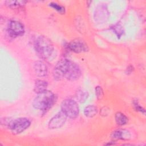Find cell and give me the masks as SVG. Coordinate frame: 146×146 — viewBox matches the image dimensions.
<instances>
[{
	"label": "cell",
	"instance_id": "cell-21",
	"mask_svg": "<svg viewBox=\"0 0 146 146\" xmlns=\"http://www.w3.org/2000/svg\"><path fill=\"white\" fill-rule=\"evenodd\" d=\"M133 104L134 107H135V108L136 111H139L141 113H143V114H145V110L139 104V103L137 100H133Z\"/></svg>",
	"mask_w": 146,
	"mask_h": 146
},
{
	"label": "cell",
	"instance_id": "cell-5",
	"mask_svg": "<svg viewBox=\"0 0 146 146\" xmlns=\"http://www.w3.org/2000/svg\"><path fill=\"white\" fill-rule=\"evenodd\" d=\"M70 60L67 59H62L59 60L52 71V76L55 80L59 81L65 78Z\"/></svg>",
	"mask_w": 146,
	"mask_h": 146
},
{
	"label": "cell",
	"instance_id": "cell-15",
	"mask_svg": "<svg viewBox=\"0 0 146 146\" xmlns=\"http://www.w3.org/2000/svg\"><path fill=\"white\" fill-rule=\"evenodd\" d=\"M115 118L116 123L119 125H125L128 122L127 117L121 112H116L115 115Z\"/></svg>",
	"mask_w": 146,
	"mask_h": 146
},
{
	"label": "cell",
	"instance_id": "cell-16",
	"mask_svg": "<svg viewBox=\"0 0 146 146\" xmlns=\"http://www.w3.org/2000/svg\"><path fill=\"white\" fill-rule=\"evenodd\" d=\"M88 92L82 89L78 90L76 92V97L78 100V101L80 103L84 102L86 100V99L88 98Z\"/></svg>",
	"mask_w": 146,
	"mask_h": 146
},
{
	"label": "cell",
	"instance_id": "cell-2",
	"mask_svg": "<svg viewBox=\"0 0 146 146\" xmlns=\"http://www.w3.org/2000/svg\"><path fill=\"white\" fill-rule=\"evenodd\" d=\"M56 99V96L52 92L46 90L38 94L33 100V106L35 109L46 112L53 106Z\"/></svg>",
	"mask_w": 146,
	"mask_h": 146
},
{
	"label": "cell",
	"instance_id": "cell-8",
	"mask_svg": "<svg viewBox=\"0 0 146 146\" xmlns=\"http://www.w3.org/2000/svg\"><path fill=\"white\" fill-rule=\"evenodd\" d=\"M68 48L75 53L86 52L88 50L87 44L83 40L79 38L71 40L68 44Z\"/></svg>",
	"mask_w": 146,
	"mask_h": 146
},
{
	"label": "cell",
	"instance_id": "cell-3",
	"mask_svg": "<svg viewBox=\"0 0 146 146\" xmlns=\"http://www.w3.org/2000/svg\"><path fill=\"white\" fill-rule=\"evenodd\" d=\"M60 107L61 111L71 119H75L79 115V106L77 102L72 99H64L61 103Z\"/></svg>",
	"mask_w": 146,
	"mask_h": 146
},
{
	"label": "cell",
	"instance_id": "cell-1",
	"mask_svg": "<svg viewBox=\"0 0 146 146\" xmlns=\"http://www.w3.org/2000/svg\"><path fill=\"white\" fill-rule=\"evenodd\" d=\"M34 47L37 55L43 59H50L54 52V47L51 40L43 35L35 39Z\"/></svg>",
	"mask_w": 146,
	"mask_h": 146
},
{
	"label": "cell",
	"instance_id": "cell-14",
	"mask_svg": "<svg viewBox=\"0 0 146 146\" xmlns=\"http://www.w3.org/2000/svg\"><path fill=\"white\" fill-rule=\"evenodd\" d=\"M98 113V108L94 105H88L84 109V114L87 117H93Z\"/></svg>",
	"mask_w": 146,
	"mask_h": 146
},
{
	"label": "cell",
	"instance_id": "cell-10",
	"mask_svg": "<svg viewBox=\"0 0 146 146\" xmlns=\"http://www.w3.org/2000/svg\"><path fill=\"white\" fill-rule=\"evenodd\" d=\"M34 70L35 74L39 77H46L48 75V67L43 60H36L34 62Z\"/></svg>",
	"mask_w": 146,
	"mask_h": 146
},
{
	"label": "cell",
	"instance_id": "cell-18",
	"mask_svg": "<svg viewBox=\"0 0 146 146\" xmlns=\"http://www.w3.org/2000/svg\"><path fill=\"white\" fill-rule=\"evenodd\" d=\"M26 1H6V3L10 7H17L25 5Z\"/></svg>",
	"mask_w": 146,
	"mask_h": 146
},
{
	"label": "cell",
	"instance_id": "cell-20",
	"mask_svg": "<svg viewBox=\"0 0 146 146\" xmlns=\"http://www.w3.org/2000/svg\"><path fill=\"white\" fill-rule=\"evenodd\" d=\"M95 95L96 96V98L98 99H101L103 96H104V93L103 89L100 86H96L95 87Z\"/></svg>",
	"mask_w": 146,
	"mask_h": 146
},
{
	"label": "cell",
	"instance_id": "cell-11",
	"mask_svg": "<svg viewBox=\"0 0 146 146\" xmlns=\"http://www.w3.org/2000/svg\"><path fill=\"white\" fill-rule=\"evenodd\" d=\"M109 13L107 7L104 5L98 6L94 14V18L96 21L102 23L106 21L108 17Z\"/></svg>",
	"mask_w": 146,
	"mask_h": 146
},
{
	"label": "cell",
	"instance_id": "cell-13",
	"mask_svg": "<svg viewBox=\"0 0 146 146\" xmlns=\"http://www.w3.org/2000/svg\"><path fill=\"white\" fill-rule=\"evenodd\" d=\"M47 86L48 83L46 81L41 79H37L35 82L34 91L38 94L46 91Z\"/></svg>",
	"mask_w": 146,
	"mask_h": 146
},
{
	"label": "cell",
	"instance_id": "cell-9",
	"mask_svg": "<svg viewBox=\"0 0 146 146\" xmlns=\"http://www.w3.org/2000/svg\"><path fill=\"white\" fill-rule=\"evenodd\" d=\"M82 72L79 66L75 63L70 60L69 66L65 78L71 81L78 80L81 76Z\"/></svg>",
	"mask_w": 146,
	"mask_h": 146
},
{
	"label": "cell",
	"instance_id": "cell-19",
	"mask_svg": "<svg viewBox=\"0 0 146 146\" xmlns=\"http://www.w3.org/2000/svg\"><path fill=\"white\" fill-rule=\"evenodd\" d=\"M113 31H115V34L117 35V36L119 37H120L123 34V28L121 26H120L119 25H117L113 26Z\"/></svg>",
	"mask_w": 146,
	"mask_h": 146
},
{
	"label": "cell",
	"instance_id": "cell-7",
	"mask_svg": "<svg viewBox=\"0 0 146 146\" xmlns=\"http://www.w3.org/2000/svg\"><path fill=\"white\" fill-rule=\"evenodd\" d=\"M8 32L12 37L22 36L25 33L24 26L19 21L15 20L10 21L8 24Z\"/></svg>",
	"mask_w": 146,
	"mask_h": 146
},
{
	"label": "cell",
	"instance_id": "cell-17",
	"mask_svg": "<svg viewBox=\"0 0 146 146\" xmlns=\"http://www.w3.org/2000/svg\"><path fill=\"white\" fill-rule=\"evenodd\" d=\"M49 5L50 7H51L52 8H53L54 10H55L56 11H57L58 13L60 14H63L65 12L64 7L63 6L56 2H51L49 3Z\"/></svg>",
	"mask_w": 146,
	"mask_h": 146
},
{
	"label": "cell",
	"instance_id": "cell-4",
	"mask_svg": "<svg viewBox=\"0 0 146 146\" xmlns=\"http://www.w3.org/2000/svg\"><path fill=\"white\" fill-rule=\"evenodd\" d=\"M31 125V121L27 117H21L16 118L9 123V127L11 132L14 134H19L26 129H27Z\"/></svg>",
	"mask_w": 146,
	"mask_h": 146
},
{
	"label": "cell",
	"instance_id": "cell-6",
	"mask_svg": "<svg viewBox=\"0 0 146 146\" xmlns=\"http://www.w3.org/2000/svg\"><path fill=\"white\" fill-rule=\"evenodd\" d=\"M67 116L62 111L58 112L48 121V127L50 129H58L62 127L66 123Z\"/></svg>",
	"mask_w": 146,
	"mask_h": 146
},
{
	"label": "cell",
	"instance_id": "cell-12",
	"mask_svg": "<svg viewBox=\"0 0 146 146\" xmlns=\"http://www.w3.org/2000/svg\"><path fill=\"white\" fill-rule=\"evenodd\" d=\"M112 139L115 140H128L131 137V134L129 131L125 129L116 130L112 133Z\"/></svg>",
	"mask_w": 146,
	"mask_h": 146
}]
</instances>
